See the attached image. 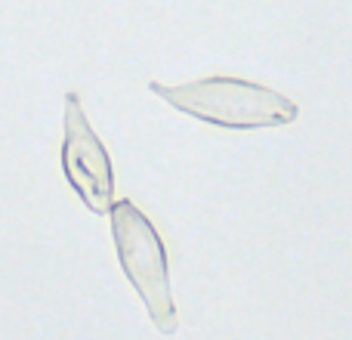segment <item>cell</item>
Returning a JSON list of instances; mask_svg holds the SVG:
<instances>
[{"instance_id": "1", "label": "cell", "mask_w": 352, "mask_h": 340, "mask_svg": "<svg viewBox=\"0 0 352 340\" xmlns=\"http://www.w3.org/2000/svg\"><path fill=\"white\" fill-rule=\"evenodd\" d=\"M155 96L170 103L176 111L192 115L204 124L226 130H263V127H285L300 118V105L272 87L254 84L241 78H213L188 81L179 87H164L158 81L148 84Z\"/></svg>"}, {"instance_id": "2", "label": "cell", "mask_w": 352, "mask_h": 340, "mask_svg": "<svg viewBox=\"0 0 352 340\" xmlns=\"http://www.w3.org/2000/svg\"><path fill=\"white\" fill-rule=\"evenodd\" d=\"M111 238H115L118 263H121L127 281L140 300L146 304L148 319L161 334H173L179 319L170 291V266H167V248L161 242L152 220L133 204L121 198L111 204Z\"/></svg>"}, {"instance_id": "3", "label": "cell", "mask_w": 352, "mask_h": 340, "mask_svg": "<svg viewBox=\"0 0 352 340\" xmlns=\"http://www.w3.org/2000/svg\"><path fill=\"white\" fill-rule=\"evenodd\" d=\"M59 164L68 186L93 213H109L115 204V170L102 140L90 127L78 93H65V136H62Z\"/></svg>"}]
</instances>
